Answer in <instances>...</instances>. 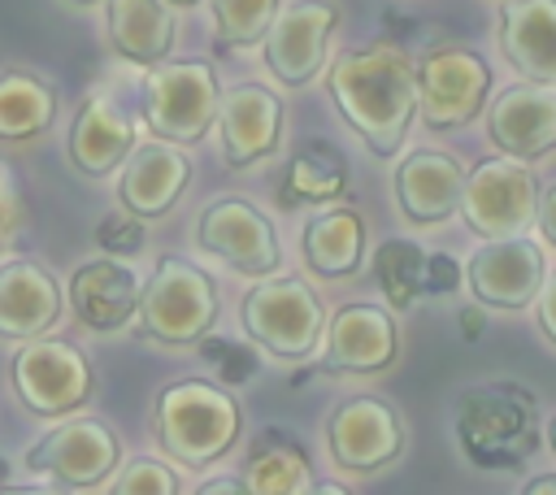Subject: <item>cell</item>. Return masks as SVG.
I'll use <instances>...</instances> for the list:
<instances>
[{
    "instance_id": "cell-1",
    "label": "cell",
    "mask_w": 556,
    "mask_h": 495,
    "mask_svg": "<svg viewBox=\"0 0 556 495\" xmlns=\"http://www.w3.org/2000/svg\"><path fill=\"white\" fill-rule=\"evenodd\" d=\"M330 100L374 156H400L417 117V69L400 43L374 39L330 61Z\"/></svg>"
},
{
    "instance_id": "cell-2",
    "label": "cell",
    "mask_w": 556,
    "mask_h": 495,
    "mask_svg": "<svg viewBox=\"0 0 556 495\" xmlns=\"http://www.w3.org/2000/svg\"><path fill=\"white\" fill-rule=\"evenodd\" d=\"M152 434H156L165 456H174L187 469H204L239 443L243 412H239V399L230 395L226 382L182 378L156 395Z\"/></svg>"
},
{
    "instance_id": "cell-3",
    "label": "cell",
    "mask_w": 556,
    "mask_h": 495,
    "mask_svg": "<svg viewBox=\"0 0 556 495\" xmlns=\"http://www.w3.org/2000/svg\"><path fill=\"white\" fill-rule=\"evenodd\" d=\"M539 439H543L539 399L521 382H482L460 395L456 443L469 465L486 473L517 469L539 452Z\"/></svg>"
},
{
    "instance_id": "cell-4",
    "label": "cell",
    "mask_w": 556,
    "mask_h": 495,
    "mask_svg": "<svg viewBox=\"0 0 556 495\" xmlns=\"http://www.w3.org/2000/svg\"><path fill=\"white\" fill-rule=\"evenodd\" d=\"M135 321H139L143 339H156L169 347H191L217 321V282L187 256L165 252V256H156V269L139 291Z\"/></svg>"
},
{
    "instance_id": "cell-5",
    "label": "cell",
    "mask_w": 556,
    "mask_h": 495,
    "mask_svg": "<svg viewBox=\"0 0 556 495\" xmlns=\"http://www.w3.org/2000/svg\"><path fill=\"white\" fill-rule=\"evenodd\" d=\"M239 321H243V334L256 347H265L269 356H278V360H304L321 343L326 308H321L317 291L304 278L265 274V278H256V287L243 291Z\"/></svg>"
},
{
    "instance_id": "cell-6",
    "label": "cell",
    "mask_w": 556,
    "mask_h": 495,
    "mask_svg": "<svg viewBox=\"0 0 556 495\" xmlns=\"http://www.w3.org/2000/svg\"><path fill=\"white\" fill-rule=\"evenodd\" d=\"M222 82L208 61H156L143 74V122L178 148L200 143L217 122Z\"/></svg>"
},
{
    "instance_id": "cell-7",
    "label": "cell",
    "mask_w": 556,
    "mask_h": 495,
    "mask_svg": "<svg viewBox=\"0 0 556 495\" xmlns=\"http://www.w3.org/2000/svg\"><path fill=\"white\" fill-rule=\"evenodd\" d=\"M117 456H122V439L113 434L109 421L65 417L26 447L22 465L61 491H96L113 478Z\"/></svg>"
},
{
    "instance_id": "cell-8",
    "label": "cell",
    "mask_w": 556,
    "mask_h": 495,
    "mask_svg": "<svg viewBox=\"0 0 556 495\" xmlns=\"http://www.w3.org/2000/svg\"><path fill=\"white\" fill-rule=\"evenodd\" d=\"M9 382L35 417H70L96 391L91 360L74 343L52 339V334L17 343V352L9 360Z\"/></svg>"
},
{
    "instance_id": "cell-9",
    "label": "cell",
    "mask_w": 556,
    "mask_h": 495,
    "mask_svg": "<svg viewBox=\"0 0 556 495\" xmlns=\"http://www.w3.org/2000/svg\"><path fill=\"white\" fill-rule=\"evenodd\" d=\"M417 69V117L430 130H456L469 126L491 96V65L460 43H443L430 48L421 61H413Z\"/></svg>"
},
{
    "instance_id": "cell-10",
    "label": "cell",
    "mask_w": 556,
    "mask_h": 495,
    "mask_svg": "<svg viewBox=\"0 0 556 495\" xmlns=\"http://www.w3.org/2000/svg\"><path fill=\"white\" fill-rule=\"evenodd\" d=\"M456 213L482 239L521 234L534 226V213H539V178L517 156H486L465 174Z\"/></svg>"
},
{
    "instance_id": "cell-11",
    "label": "cell",
    "mask_w": 556,
    "mask_h": 495,
    "mask_svg": "<svg viewBox=\"0 0 556 495\" xmlns=\"http://www.w3.org/2000/svg\"><path fill=\"white\" fill-rule=\"evenodd\" d=\"M326 447L343 473H378L404 452V421L382 395H352L326 417Z\"/></svg>"
},
{
    "instance_id": "cell-12",
    "label": "cell",
    "mask_w": 556,
    "mask_h": 495,
    "mask_svg": "<svg viewBox=\"0 0 556 495\" xmlns=\"http://www.w3.org/2000/svg\"><path fill=\"white\" fill-rule=\"evenodd\" d=\"M339 30V4L334 0H291L278 4L269 30H265V65L282 87H308L321 65L330 35Z\"/></svg>"
},
{
    "instance_id": "cell-13",
    "label": "cell",
    "mask_w": 556,
    "mask_h": 495,
    "mask_svg": "<svg viewBox=\"0 0 556 495\" xmlns=\"http://www.w3.org/2000/svg\"><path fill=\"white\" fill-rule=\"evenodd\" d=\"M195 243L248 278H265L282 261L274 221L239 195H217L213 204H204V213L195 221Z\"/></svg>"
},
{
    "instance_id": "cell-14",
    "label": "cell",
    "mask_w": 556,
    "mask_h": 495,
    "mask_svg": "<svg viewBox=\"0 0 556 495\" xmlns=\"http://www.w3.org/2000/svg\"><path fill=\"white\" fill-rule=\"evenodd\" d=\"M543 278H547V256L526 234L486 239L465 261V282H469V291L482 308H504V313L530 308Z\"/></svg>"
},
{
    "instance_id": "cell-15",
    "label": "cell",
    "mask_w": 556,
    "mask_h": 495,
    "mask_svg": "<svg viewBox=\"0 0 556 495\" xmlns=\"http://www.w3.org/2000/svg\"><path fill=\"white\" fill-rule=\"evenodd\" d=\"M217 143H222V161L226 169H248L265 156L278 152L282 143V126H287V109L282 96L261 87V82H235L222 91L217 100Z\"/></svg>"
},
{
    "instance_id": "cell-16",
    "label": "cell",
    "mask_w": 556,
    "mask_h": 495,
    "mask_svg": "<svg viewBox=\"0 0 556 495\" xmlns=\"http://www.w3.org/2000/svg\"><path fill=\"white\" fill-rule=\"evenodd\" d=\"M317 347L326 373H382L400 352V330L382 304L361 300L330 313Z\"/></svg>"
},
{
    "instance_id": "cell-17",
    "label": "cell",
    "mask_w": 556,
    "mask_h": 495,
    "mask_svg": "<svg viewBox=\"0 0 556 495\" xmlns=\"http://www.w3.org/2000/svg\"><path fill=\"white\" fill-rule=\"evenodd\" d=\"M486 135L504 156L539 161L556 152V82H517L504 87L486 109Z\"/></svg>"
},
{
    "instance_id": "cell-18",
    "label": "cell",
    "mask_w": 556,
    "mask_h": 495,
    "mask_svg": "<svg viewBox=\"0 0 556 495\" xmlns=\"http://www.w3.org/2000/svg\"><path fill=\"white\" fill-rule=\"evenodd\" d=\"M139 274L126 265V256H91L78 261L65 287V304L74 308V317L96 330V334H117L122 326L135 321L139 313Z\"/></svg>"
},
{
    "instance_id": "cell-19",
    "label": "cell",
    "mask_w": 556,
    "mask_h": 495,
    "mask_svg": "<svg viewBox=\"0 0 556 495\" xmlns=\"http://www.w3.org/2000/svg\"><path fill=\"white\" fill-rule=\"evenodd\" d=\"M65 313L56 274L35 256H9L0 265V339L26 343L48 334Z\"/></svg>"
},
{
    "instance_id": "cell-20",
    "label": "cell",
    "mask_w": 556,
    "mask_h": 495,
    "mask_svg": "<svg viewBox=\"0 0 556 495\" xmlns=\"http://www.w3.org/2000/svg\"><path fill=\"white\" fill-rule=\"evenodd\" d=\"M117 169H122L117 174V200H122V208H130L143 221L165 217L191 182L187 152L169 139H156V135L148 143H135Z\"/></svg>"
},
{
    "instance_id": "cell-21",
    "label": "cell",
    "mask_w": 556,
    "mask_h": 495,
    "mask_svg": "<svg viewBox=\"0 0 556 495\" xmlns=\"http://www.w3.org/2000/svg\"><path fill=\"white\" fill-rule=\"evenodd\" d=\"M130 148H135V117L126 113V104L109 87L91 91L78 104V113L70 122V135H65L70 165L83 178H104L126 161Z\"/></svg>"
},
{
    "instance_id": "cell-22",
    "label": "cell",
    "mask_w": 556,
    "mask_h": 495,
    "mask_svg": "<svg viewBox=\"0 0 556 495\" xmlns=\"http://www.w3.org/2000/svg\"><path fill=\"white\" fill-rule=\"evenodd\" d=\"M465 165L443 148H413L395 165V200L413 226H439L460 208Z\"/></svg>"
},
{
    "instance_id": "cell-23",
    "label": "cell",
    "mask_w": 556,
    "mask_h": 495,
    "mask_svg": "<svg viewBox=\"0 0 556 495\" xmlns=\"http://www.w3.org/2000/svg\"><path fill=\"white\" fill-rule=\"evenodd\" d=\"M500 52L521 78L556 82V0H504Z\"/></svg>"
},
{
    "instance_id": "cell-24",
    "label": "cell",
    "mask_w": 556,
    "mask_h": 495,
    "mask_svg": "<svg viewBox=\"0 0 556 495\" xmlns=\"http://www.w3.org/2000/svg\"><path fill=\"white\" fill-rule=\"evenodd\" d=\"M300 252L317 278H326V282L352 278L365 261V217L352 204H326L321 213H313L304 221Z\"/></svg>"
},
{
    "instance_id": "cell-25",
    "label": "cell",
    "mask_w": 556,
    "mask_h": 495,
    "mask_svg": "<svg viewBox=\"0 0 556 495\" xmlns=\"http://www.w3.org/2000/svg\"><path fill=\"white\" fill-rule=\"evenodd\" d=\"M104 30L122 61L156 65L174 52V13L165 0H104Z\"/></svg>"
},
{
    "instance_id": "cell-26",
    "label": "cell",
    "mask_w": 556,
    "mask_h": 495,
    "mask_svg": "<svg viewBox=\"0 0 556 495\" xmlns=\"http://www.w3.org/2000/svg\"><path fill=\"white\" fill-rule=\"evenodd\" d=\"M348 191V161L330 139H304L295 143L282 182H278V204H334Z\"/></svg>"
},
{
    "instance_id": "cell-27",
    "label": "cell",
    "mask_w": 556,
    "mask_h": 495,
    "mask_svg": "<svg viewBox=\"0 0 556 495\" xmlns=\"http://www.w3.org/2000/svg\"><path fill=\"white\" fill-rule=\"evenodd\" d=\"M243 486L248 495H308L313 486L308 452L282 430H261L243 465Z\"/></svg>"
},
{
    "instance_id": "cell-28",
    "label": "cell",
    "mask_w": 556,
    "mask_h": 495,
    "mask_svg": "<svg viewBox=\"0 0 556 495\" xmlns=\"http://www.w3.org/2000/svg\"><path fill=\"white\" fill-rule=\"evenodd\" d=\"M56 117V87L30 69L0 74V143H26Z\"/></svg>"
},
{
    "instance_id": "cell-29",
    "label": "cell",
    "mask_w": 556,
    "mask_h": 495,
    "mask_svg": "<svg viewBox=\"0 0 556 495\" xmlns=\"http://www.w3.org/2000/svg\"><path fill=\"white\" fill-rule=\"evenodd\" d=\"M421 265H426V248L417 239H382L374 252V278L387 295L391 308H413L421 295Z\"/></svg>"
},
{
    "instance_id": "cell-30",
    "label": "cell",
    "mask_w": 556,
    "mask_h": 495,
    "mask_svg": "<svg viewBox=\"0 0 556 495\" xmlns=\"http://www.w3.org/2000/svg\"><path fill=\"white\" fill-rule=\"evenodd\" d=\"M213 13V43L226 52L256 48L278 13V0H208Z\"/></svg>"
},
{
    "instance_id": "cell-31",
    "label": "cell",
    "mask_w": 556,
    "mask_h": 495,
    "mask_svg": "<svg viewBox=\"0 0 556 495\" xmlns=\"http://www.w3.org/2000/svg\"><path fill=\"white\" fill-rule=\"evenodd\" d=\"M191 347L200 352V360H204V365L217 373V382H226V386H243V382H252V373L261 369V356H256L248 343H235V339H222V334H200Z\"/></svg>"
},
{
    "instance_id": "cell-32",
    "label": "cell",
    "mask_w": 556,
    "mask_h": 495,
    "mask_svg": "<svg viewBox=\"0 0 556 495\" xmlns=\"http://www.w3.org/2000/svg\"><path fill=\"white\" fill-rule=\"evenodd\" d=\"M117 478L109 482L117 495H178L182 491V482H178V473L165 465V460H156V456H135V460H126L122 469H113Z\"/></svg>"
},
{
    "instance_id": "cell-33",
    "label": "cell",
    "mask_w": 556,
    "mask_h": 495,
    "mask_svg": "<svg viewBox=\"0 0 556 495\" xmlns=\"http://www.w3.org/2000/svg\"><path fill=\"white\" fill-rule=\"evenodd\" d=\"M143 239H148L143 234V217H135L130 208H113V213H104L96 221V243L109 256H135L143 248Z\"/></svg>"
},
{
    "instance_id": "cell-34",
    "label": "cell",
    "mask_w": 556,
    "mask_h": 495,
    "mask_svg": "<svg viewBox=\"0 0 556 495\" xmlns=\"http://www.w3.org/2000/svg\"><path fill=\"white\" fill-rule=\"evenodd\" d=\"M465 282V265L452 252H426L421 265V295H447Z\"/></svg>"
},
{
    "instance_id": "cell-35",
    "label": "cell",
    "mask_w": 556,
    "mask_h": 495,
    "mask_svg": "<svg viewBox=\"0 0 556 495\" xmlns=\"http://www.w3.org/2000/svg\"><path fill=\"white\" fill-rule=\"evenodd\" d=\"M22 221V182H17V169L0 156V248L13 239Z\"/></svg>"
},
{
    "instance_id": "cell-36",
    "label": "cell",
    "mask_w": 556,
    "mask_h": 495,
    "mask_svg": "<svg viewBox=\"0 0 556 495\" xmlns=\"http://www.w3.org/2000/svg\"><path fill=\"white\" fill-rule=\"evenodd\" d=\"M534 304H539V326H543V334L556 343V274H547V278H543V287H539Z\"/></svg>"
},
{
    "instance_id": "cell-37",
    "label": "cell",
    "mask_w": 556,
    "mask_h": 495,
    "mask_svg": "<svg viewBox=\"0 0 556 495\" xmlns=\"http://www.w3.org/2000/svg\"><path fill=\"white\" fill-rule=\"evenodd\" d=\"M539 230H543V239L556 248V182H547L543 191H539Z\"/></svg>"
},
{
    "instance_id": "cell-38",
    "label": "cell",
    "mask_w": 556,
    "mask_h": 495,
    "mask_svg": "<svg viewBox=\"0 0 556 495\" xmlns=\"http://www.w3.org/2000/svg\"><path fill=\"white\" fill-rule=\"evenodd\" d=\"M200 495H248L243 478H208L200 482Z\"/></svg>"
},
{
    "instance_id": "cell-39",
    "label": "cell",
    "mask_w": 556,
    "mask_h": 495,
    "mask_svg": "<svg viewBox=\"0 0 556 495\" xmlns=\"http://www.w3.org/2000/svg\"><path fill=\"white\" fill-rule=\"evenodd\" d=\"M521 495H556V473H539L521 482Z\"/></svg>"
},
{
    "instance_id": "cell-40",
    "label": "cell",
    "mask_w": 556,
    "mask_h": 495,
    "mask_svg": "<svg viewBox=\"0 0 556 495\" xmlns=\"http://www.w3.org/2000/svg\"><path fill=\"white\" fill-rule=\"evenodd\" d=\"M460 330H465V339H478L482 334V308H460Z\"/></svg>"
},
{
    "instance_id": "cell-41",
    "label": "cell",
    "mask_w": 556,
    "mask_h": 495,
    "mask_svg": "<svg viewBox=\"0 0 556 495\" xmlns=\"http://www.w3.org/2000/svg\"><path fill=\"white\" fill-rule=\"evenodd\" d=\"M308 495H348V486H343V482H317V478H313Z\"/></svg>"
},
{
    "instance_id": "cell-42",
    "label": "cell",
    "mask_w": 556,
    "mask_h": 495,
    "mask_svg": "<svg viewBox=\"0 0 556 495\" xmlns=\"http://www.w3.org/2000/svg\"><path fill=\"white\" fill-rule=\"evenodd\" d=\"M547 447H552V456H556V417L547 421Z\"/></svg>"
},
{
    "instance_id": "cell-43",
    "label": "cell",
    "mask_w": 556,
    "mask_h": 495,
    "mask_svg": "<svg viewBox=\"0 0 556 495\" xmlns=\"http://www.w3.org/2000/svg\"><path fill=\"white\" fill-rule=\"evenodd\" d=\"M165 4H174V9H195L200 0H165Z\"/></svg>"
},
{
    "instance_id": "cell-44",
    "label": "cell",
    "mask_w": 556,
    "mask_h": 495,
    "mask_svg": "<svg viewBox=\"0 0 556 495\" xmlns=\"http://www.w3.org/2000/svg\"><path fill=\"white\" fill-rule=\"evenodd\" d=\"M4 482H9V460L0 456V486H4Z\"/></svg>"
},
{
    "instance_id": "cell-45",
    "label": "cell",
    "mask_w": 556,
    "mask_h": 495,
    "mask_svg": "<svg viewBox=\"0 0 556 495\" xmlns=\"http://www.w3.org/2000/svg\"><path fill=\"white\" fill-rule=\"evenodd\" d=\"M70 4H78V9H91V4H104V0H70Z\"/></svg>"
}]
</instances>
